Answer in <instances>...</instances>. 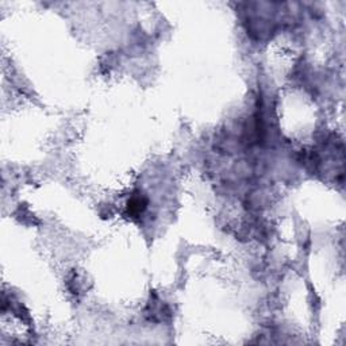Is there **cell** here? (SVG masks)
I'll return each instance as SVG.
<instances>
[{
  "instance_id": "cell-1",
  "label": "cell",
  "mask_w": 346,
  "mask_h": 346,
  "mask_svg": "<svg viewBox=\"0 0 346 346\" xmlns=\"http://www.w3.org/2000/svg\"><path fill=\"white\" fill-rule=\"evenodd\" d=\"M146 208V199H144L142 196H135L132 198V200L129 201L127 204V210L129 214L132 216H138L144 213V210Z\"/></svg>"
}]
</instances>
